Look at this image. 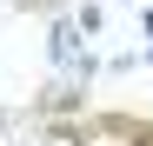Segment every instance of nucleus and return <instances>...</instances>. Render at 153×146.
Returning a JSON list of instances; mask_svg holds the SVG:
<instances>
[{"label":"nucleus","mask_w":153,"mask_h":146,"mask_svg":"<svg viewBox=\"0 0 153 146\" xmlns=\"http://www.w3.org/2000/svg\"><path fill=\"white\" fill-rule=\"evenodd\" d=\"M53 60L73 66V73H93V60L80 53V27H73V20H60V27H53Z\"/></svg>","instance_id":"obj_1"},{"label":"nucleus","mask_w":153,"mask_h":146,"mask_svg":"<svg viewBox=\"0 0 153 146\" xmlns=\"http://www.w3.org/2000/svg\"><path fill=\"white\" fill-rule=\"evenodd\" d=\"M33 146H80V139H73V133H67V126H53V133H40V139H33Z\"/></svg>","instance_id":"obj_2"},{"label":"nucleus","mask_w":153,"mask_h":146,"mask_svg":"<svg viewBox=\"0 0 153 146\" xmlns=\"http://www.w3.org/2000/svg\"><path fill=\"white\" fill-rule=\"evenodd\" d=\"M146 33H153V13H146Z\"/></svg>","instance_id":"obj_3"}]
</instances>
